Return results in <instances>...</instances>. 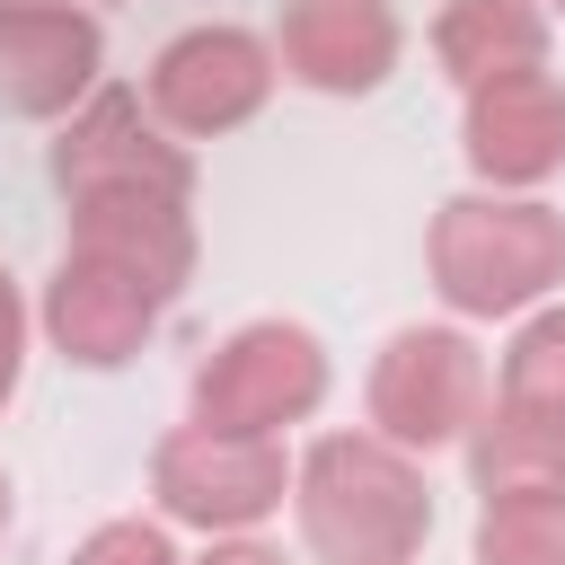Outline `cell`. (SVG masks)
I'll list each match as a JSON object with an SVG mask.
<instances>
[{
	"mask_svg": "<svg viewBox=\"0 0 565 565\" xmlns=\"http://www.w3.org/2000/svg\"><path fill=\"white\" fill-rule=\"evenodd\" d=\"M291 503H300V539L327 565H406L433 530V486L388 433L309 441V459L291 477Z\"/></svg>",
	"mask_w": 565,
	"mask_h": 565,
	"instance_id": "1",
	"label": "cell"
},
{
	"mask_svg": "<svg viewBox=\"0 0 565 565\" xmlns=\"http://www.w3.org/2000/svg\"><path fill=\"white\" fill-rule=\"evenodd\" d=\"M433 282L459 318H512L565 282V212L530 194H450L433 212Z\"/></svg>",
	"mask_w": 565,
	"mask_h": 565,
	"instance_id": "2",
	"label": "cell"
},
{
	"mask_svg": "<svg viewBox=\"0 0 565 565\" xmlns=\"http://www.w3.org/2000/svg\"><path fill=\"white\" fill-rule=\"evenodd\" d=\"M468 468H477V494H494V486H565V309H539L512 335L503 388L468 433Z\"/></svg>",
	"mask_w": 565,
	"mask_h": 565,
	"instance_id": "3",
	"label": "cell"
},
{
	"mask_svg": "<svg viewBox=\"0 0 565 565\" xmlns=\"http://www.w3.org/2000/svg\"><path fill=\"white\" fill-rule=\"evenodd\" d=\"M318 397H327V353L291 318H247L194 371V424H221V433H282Z\"/></svg>",
	"mask_w": 565,
	"mask_h": 565,
	"instance_id": "4",
	"label": "cell"
},
{
	"mask_svg": "<svg viewBox=\"0 0 565 565\" xmlns=\"http://www.w3.org/2000/svg\"><path fill=\"white\" fill-rule=\"evenodd\" d=\"M486 415V362L459 327H397L371 362V424L397 450H441L477 433Z\"/></svg>",
	"mask_w": 565,
	"mask_h": 565,
	"instance_id": "5",
	"label": "cell"
},
{
	"mask_svg": "<svg viewBox=\"0 0 565 565\" xmlns=\"http://www.w3.org/2000/svg\"><path fill=\"white\" fill-rule=\"evenodd\" d=\"M150 486L168 503V521H194V530H247L282 503L291 468H282V441L274 433H221V424H177L150 459Z\"/></svg>",
	"mask_w": 565,
	"mask_h": 565,
	"instance_id": "6",
	"label": "cell"
},
{
	"mask_svg": "<svg viewBox=\"0 0 565 565\" xmlns=\"http://www.w3.org/2000/svg\"><path fill=\"white\" fill-rule=\"evenodd\" d=\"M177 291L124 256H97V247H62V274L44 282V327L62 344V362H88V371H115L141 353V335L159 327Z\"/></svg>",
	"mask_w": 565,
	"mask_h": 565,
	"instance_id": "7",
	"label": "cell"
},
{
	"mask_svg": "<svg viewBox=\"0 0 565 565\" xmlns=\"http://www.w3.org/2000/svg\"><path fill=\"white\" fill-rule=\"evenodd\" d=\"M274 97V53L247 26H185L159 62H150V115L185 141L247 124Z\"/></svg>",
	"mask_w": 565,
	"mask_h": 565,
	"instance_id": "8",
	"label": "cell"
},
{
	"mask_svg": "<svg viewBox=\"0 0 565 565\" xmlns=\"http://www.w3.org/2000/svg\"><path fill=\"white\" fill-rule=\"evenodd\" d=\"M106 35L88 9L62 0H0V106L9 115H71L97 97Z\"/></svg>",
	"mask_w": 565,
	"mask_h": 565,
	"instance_id": "9",
	"label": "cell"
},
{
	"mask_svg": "<svg viewBox=\"0 0 565 565\" xmlns=\"http://www.w3.org/2000/svg\"><path fill=\"white\" fill-rule=\"evenodd\" d=\"M459 150L477 177L494 185H539L565 168V88L547 71H512V79H486L468 88V115H459Z\"/></svg>",
	"mask_w": 565,
	"mask_h": 565,
	"instance_id": "10",
	"label": "cell"
},
{
	"mask_svg": "<svg viewBox=\"0 0 565 565\" xmlns=\"http://www.w3.org/2000/svg\"><path fill=\"white\" fill-rule=\"evenodd\" d=\"M53 185L79 194V185H194V159L141 115L132 88H97L71 132L53 141Z\"/></svg>",
	"mask_w": 565,
	"mask_h": 565,
	"instance_id": "11",
	"label": "cell"
},
{
	"mask_svg": "<svg viewBox=\"0 0 565 565\" xmlns=\"http://www.w3.org/2000/svg\"><path fill=\"white\" fill-rule=\"evenodd\" d=\"M282 71L327 97H362L397 71L388 0H282Z\"/></svg>",
	"mask_w": 565,
	"mask_h": 565,
	"instance_id": "12",
	"label": "cell"
},
{
	"mask_svg": "<svg viewBox=\"0 0 565 565\" xmlns=\"http://www.w3.org/2000/svg\"><path fill=\"white\" fill-rule=\"evenodd\" d=\"M433 53L459 88L512 79V71H547V9L539 0H450L433 26Z\"/></svg>",
	"mask_w": 565,
	"mask_h": 565,
	"instance_id": "13",
	"label": "cell"
},
{
	"mask_svg": "<svg viewBox=\"0 0 565 565\" xmlns=\"http://www.w3.org/2000/svg\"><path fill=\"white\" fill-rule=\"evenodd\" d=\"M477 565H565V486H494L477 512Z\"/></svg>",
	"mask_w": 565,
	"mask_h": 565,
	"instance_id": "14",
	"label": "cell"
},
{
	"mask_svg": "<svg viewBox=\"0 0 565 565\" xmlns=\"http://www.w3.org/2000/svg\"><path fill=\"white\" fill-rule=\"evenodd\" d=\"M71 565H177V547H168L159 521H97L71 547Z\"/></svg>",
	"mask_w": 565,
	"mask_h": 565,
	"instance_id": "15",
	"label": "cell"
},
{
	"mask_svg": "<svg viewBox=\"0 0 565 565\" xmlns=\"http://www.w3.org/2000/svg\"><path fill=\"white\" fill-rule=\"evenodd\" d=\"M18 362H26V309H18V282L0 274V406L18 388Z\"/></svg>",
	"mask_w": 565,
	"mask_h": 565,
	"instance_id": "16",
	"label": "cell"
},
{
	"mask_svg": "<svg viewBox=\"0 0 565 565\" xmlns=\"http://www.w3.org/2000/svg\"><path fill=\"white\" fill-rule=\"evenodd\" d=\"M203 565H282V556H274V547H256V539H221Z\"/></svg>",
	"mask_w": 565,
	"mask_h": 565,
	"instance_id": "17",
	"label": "cell"
},
{
	"mask_svg": "<svg viewBox=\"0 0 565 565\" xmlns=\"http://www.w3.org/2000/svg\"><path fill=\"white\" fill-rule=\"evenodd\" d=\"M0 521H9V477H0Z\"/></svg>",
	"mask_w": 565,
	"mask_h": 565,
	"instance_id": "18",
	"label": "cell"
},
{
	"mask_svg": "<svg viewBox=\"0 0 565 565\" xmlns=\"http://www.w3.org/2000/svg\"><path fill=\"white\" fill-rule=\"evenodd\" d=\"M556 9H565V0H556Z\"/></svg>",
	"mask_w": 565,
	"mask_h": 565,
	"instance_id": "19",
	"label": "cell"
}]
</instances>
